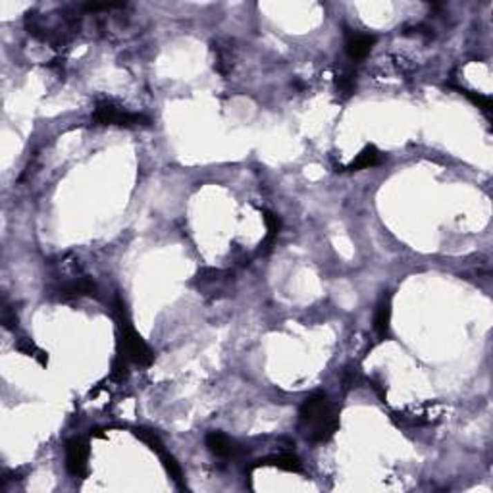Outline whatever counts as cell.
<instances>
[{"instance_id": "obj_13", "label": "cell", "mask_w": 493, "mask_h": 493, "mask_svg": "<svg viewBox=\"0 0 493 493\" xmlns=\"http://www.w3.org/2000/svg\"><path fill=\"white\" fill-rule=\"evenodd\" d=\"M335 83H337V89L345 95V97H351L353 93H355V89H357V73H355V70H343V72L337 75V80H335Z\"/></svg>"}, {"instance_id": "obj_7", "label": "cell", "mask_w": 493, "mask_h": 493, "mask_svg": "<svg viewBox=\"0 0 493 493\" xmlns=\"http://www.w3.org/2000/svg\"><path fill=\"white\" fill-rule=\"evenodd\" d=\"M254 467H274L279 468V470H286V472H293V474H301V472H303V463H301V458L293 455V453L270 455V457L257 461Z\"/></svg>"}, {"instance_id": "obj_12", "label": "cell", "mask_w": 493, "mask_h": 493, "mask_svg": "<svg viewBox=\"0 0 493 493\" xmlns=\"http://www.w3.org/2000/svg\"><path fill=\"white\" fill-rule=\"evenodd\" d=\"M16 349H18L19 353H24L26 357L35 359L41 366H46V364H48V355H46L45 351L41 349L39 345H35L31 339L18 341V343H16Z\"/></svg>"}, {"instance_id": "obj_2", "label": "cell", "mask_w": 493, "mask_h": 493, "mask_svg": "<svg viewBox=\"0 0 493 493\" xmlns=\"http://www.w3.org/2000/svg\"><path fill=\"white\" fill-rule=\"evenodd\" d=\"M118 313V326H120V339H118V349L120 357L126 360H131L139 366H151L154 360V355L151 347L145 343V339L135 332L133 324L129 320V314L126 310V305L122 303V299L116 301Z\"/></svg>"}, {"instance_id": "obj_9", "label": "cell", "mask_w": 493, "mask_h": 493, "mask_svg": "<svg viewBox=\"0 0 493 493\" xmlns=\"http://www.w3.org/2000/svg\"><path fill=\"white\" fill-rule=\"evenodd\" d=\"M97 295V286L89 278L75 279L72 283L62 287L64 299H81V297H95Z\"/></svg>"}, {"instance_id": "obj_1", "label": "cell", "mask_w": 493, "mask_h": 493, "mask_svg": "<svg viewBox=\"0 0 493 493\" xmlns=\"http://www.w3.org/2000/svg\"><path fill=\"white\" fill-rule=\"evenodd\" d=\"M301 430L306 440L314 443H326L339 430V411L328 399V395L314 393L306 397L299 411Z\"/></svg>"}, {"instance_id": "obj_10", "label": "cell", "mask_w": 493, "mask_h": 493, "mask_svg": "<svg viewBox=\"0 0 493 493\" xmlns=\"http://www.w3.org/2000/svg\"><path fill=\"white\" fill-rule=\"evenodd\" d=\"M389 322H391V297L387 295L378 305L376 316H374V330L380 337H386L389 333Z\"/></svg>"}, {"instance_id": "obj_3", "label": "cell", "mask_w": 493, "mask_h": 493, "mask_svg": "<svg viewBox=\"0 0 493 493\" xmlns=\"http://www.w3.org/2000/svg\"><path fill=\"white\" fill-rule=\"evenodd\" d=\"M93 124L95 126H118V127H135L149 124V120L141 114L127 112L118 102L110 99L99 100L93 110Z\"/></svg>"}, {"instance_id": "obj_5", "label": "cell", "mask_w": 493, "mask_h": 493, "mask_svg": "<svg viewBox=\"0 0 493 493\" xmlns=\"http://www.w3.org/2000/svg\"><path fill=\"white\" fill-rule=\"evenodd\" d=\"M376 45V37L370 33H360V31H349L345 39V53L351 62L359 64L372 53Z\"/></svg>"}, {"instance_id": "obj_14", "label": "cell", "mask_w": 493, "mask_h": 493, "mask_svg": "<svg viewBox=\"0 0 493 493\" xmlns=\"http://www.w3.org/2000/svg\"><path fill=\"white\" fill-rule=\"evenodd\" d=\"M457 91L461 93V95H465L470 102H474L476 106L480 108L482 112H484L485 116L492 118V99L490 97H485V95H480V93H474V91H468V89H463V87H457Z\"/></svg>"}, {"instance_id": "obj_11", "label": "cell", "mask_w": 493, "mask_h": 493, "mask_svg": "<svg viewBox=\"0 0 493 493\" xmlns=\"http://www.w3.org/2000/svg\"><path fill=\"white\" fill-rule=\"evenodd\" d=\"M158 457H160L162 465L166 468L168 476L176 482V485H178L180 490H183V487H185V484H183V470H181L180 463L176 461V457H174L171 453H168L166 449H164L162 453H158Z\"/></svg>"}, {"instance_id": "obj_6", "label": "cell", "mask_w": 493, "mask_h": 493, "mask_svg": "<svg viewBox=\"0 0 493 493\" xmlns=\"http://www.w3.org/2000/svg\"><path fill=\"white\" fill-rule=\"evenodd\" d=\"M208 451L220 458H237L243 453L239 443H235L230 436H225L222 431H210L207 436Z\"/></svg>"}, {"instance_id": "obj_8", "label": "cell", "mask_w": 493, "mask_h": 493, "mask_svg": "<svg viewBox=\"0 0 493 493\" xmlns=\"http://www.w3.org/2000/svg\"><path fill=\"white\" fill-rule=\"evenodd\" d=\"M382 160H384V154L380 153L374 145H366V147L357 154V158L347 166V170L360 171V170H368V168H376V166L382 164Z\"/></svg>"}, {"instance_id": "obj_4", "label": "cell", "mask_w": 493, "mask_h": 493, "mask_svg": "<svg viewBox=\"0 0 493 493\" xmlns=\"http://www.w3.org/2000/svg\"><path fill=\"white\" fill-rule=\"evenodd\" d=\"M89 443L81 438H73L66 443V468L73 478H85L89 474Z\"/></svg>"}, {"instance_id": "obj_15", "label": "cell", "mask_w": 493, "mask_h": 493, "mask_svg": "<svg viewBox=\"0 0 493 493\" xmlns=\"http://www.w3.org/2000/svg\"><path fill=\"white\" fill-rule=\"evenodd\" d=\"M2 324H4L8 330L18 326V316H16V313L10 310V306H4V308H2Z\"/></svg>"}]
</instances>
